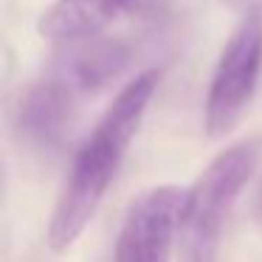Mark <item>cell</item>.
<instances>
[{"label":"cell","mask_w":262,"mask_h":262,"mask_svg":"<svg viewBox=\"0 0 262 262\" xmlns=\"http://www.w3.org/2000/svg\"><path fill=\"white\" fill-rule=\"evenodd\" d=\"M133 51L119 37H91V40H76L59 46L57 74L71 91L93 93L99 88L119 79L121 71L130 65Z\"/></svg>","instance_id":"cell-7"},{"label":"cell","mask_w":262,"mask_h":262,"mask_svg":"<svg viewBox=\"0 0 262 262\" xmlns=\"http://www.w3.org/2000/svg\"><path fill=\"white\" fill-rule=\"evenodd\" d=\"M155 88H158L155 68L133 76L119 91L113 104L104 110V116L96 121L91 136L76 149L68 178L62 183V192L54 206L51 223H48V248L54 254L68 251L96 217L110 183L119 175L121 161H124L138 127H141L144 113L155 96Z\"/></svg>","instance_id":"cell-1"},{"label":"cell","mask_w":262,"mask_h":262,"mask_svg":"<svg viewBox=\"0 0 262 262\" xmlns=\"http://www.w3.org/2000/svg\"><path fill=\"white\" fill-rule=\"evenodd\" d=\"M262 74V20L245 17L223 46L206 91V136L223 138L239 124Z\"/></svg>","instance_id":"cell-3"},{"label":"cell","mask_w":262,"mask_h":262,"mask_svg":"<svg viewBox=\"0 0 262 262\" xmlns=\"http://www.w3.org/2000/svg\"><path fill=\"white\" fill-rule=\"evenodd\" d=\"M186 189L161 183L130 203L116 239V262H172Z\"/></svg>","instance_id":"cell-4"},{"label":"cell","mask_w":262,"mask_h":262,"mask_svg":"<svg viewBox=\"0 0 262 262\" xmlns=\"http://www.w3.org/2000/svg\"><path fill=\"white\" fill-rule=\"evenodd\" d=\"M259 158L262 138L251 136L214 155L209 166L194 178L183 198L181 228H178V262H217L223 228Z\"/></svg>","instance_id":"cell-2"},{"label":"cell","mask_w":262,"mask_h":262,"mask_svg":"<svg viewBox=\"0 0 262 262\" xmlns=\"http://www.w3.org/2000/svg\"><path fill=\"white\" fill-rule=\"evenodd\" d=\"M256 217L262 223V183H259V192H256Z\"/></svg>","instance_id":"cell-8"},{"label":"cell","mask_w":262,"mask_h":262,"mask_svg":"<svg viewBox=\"0 0 262 262\" xmlns=\"http://www.w3.org/2000/svg\"><path fill=\"white\" fill-rule=\"evenodd\" d=\"M175 0H54L40 14V34L65 46L104 37L121 23H152L172 9Z\"/></svg>","instance_id":"cell-5"},{"label":"cell","mask_w":262,"mask_h":262,"mask_svg":"<svg viewBox=\"0 0 262 262\" xmlns=\"http://www.w3.org/2000/svg\"><path fill=\"white\" fill-rule=\"evenodd\" d=\"M79 93L71 91L59 76L40 79L26 91L17 107V133L34 152H54L62 147L74 121Z\"/></svg>","instance_id":"cell-6"},{"label":"cell","mask_w":262,"mask_h":262,"mask_svg":"<svg viewBox=\"0 0 262 262\" xmlns=\"http://www.w3.org/2000/svg\"><path fill=\"white\" fill-rule=\"evenodd\" d=\"M223 3H228V6H248L254 0H223Z\"/></svg>","instance_id":"cell-9"}]
</instances>
